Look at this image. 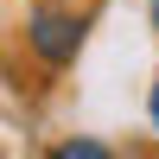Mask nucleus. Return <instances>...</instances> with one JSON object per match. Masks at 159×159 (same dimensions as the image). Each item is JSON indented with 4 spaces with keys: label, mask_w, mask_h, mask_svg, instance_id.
Masks as SVG:
<instances>
[{
    "label": "nucleus",
    "mask_w": 159,
    "mask_h": 159,
    "mask_svg": "<svg viewBox=\"0 0 159 159\" xmlns=\"http://www.w3.org/2000/svg\"><path fill=\"white\" fill-rule=\"evenodd\" d=\"M147 13H153V32H159V0H147Z\"/></svg>",
    "instance_id": "nucleus-3"
},
{
    "label": "nucleus",
    "mask_w": 159,
    "mask_h": 159,
    "mask_svg": "<svg viewBox=\"0 0 159 159\" xmlns=\"http://www.w3.org/2000/svg\"><path fill=\"white\" fill-rule=\"evenodd\" d=\"M83 32L89 19L70 7H38L32 19H25V51H32L45 70H64V64H76V51H83Z\"/></svg>",
    "instance_id": "nucleus-1"
},
{
    "label": "nucleus",
    "mask_w": 159,
    "mask_h": 159,
    "mask_svg": "<svg viewBox=\"0 0 159 159\" xmlns=\"http://www.w3.org/2000/svg\"><path fill=\"white\" fill-rule=\"evenodd\" d=\"M153 127H159V83H153Z\"/></svg>",
    "instance_id": "nucleus-4"
},
{
    "label": "nucleus",
    "mask_w": 159,
    "mask_h": 159,
    "mask_svg": "<svg viewBox=\"0 0 159 159\" xmlns=\"http://www.w3.org/2000/svg\"><path fill=\"white\" fill-rule=\"evenodd\" d=\"M45 159H115V153L102 147V140H83V134H76V140H57Z\"/></svg>",
    "instance_id": "nucleus-2"
}]
</instances>
